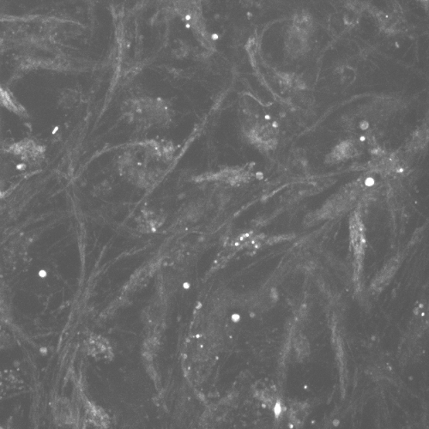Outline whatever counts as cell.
Segmentation results:
<instances>
[{"label":"cell","instance_id":"obj_1","mask_svg":"<svg viewBox=\"0 0 429 429\" xmlns=\"http://www.w3.org/2000/svg\"><path fill=\"white\" fill-rule=\"evenodd\" d=\"M175 155L173 146L165 141L148 139L132 143L119 156V171L132 185L152 188L164 178Z\"/></svg>","mask_w":429,"mask_h":429},{"label":"cell","instance_id":"obj_2","mask_svg":"<svg viewBox=\"0 0 429 429\" xmlns=\"http://www.w3.org/2000/svg\"><path fill=\"white\" fill-rule=\"evenodd\" d=\"M173 111L158 99H138L129 101L123 114L129 123L141 129L165 127L172 121Z\"/></svg>","mask_w":429,"mask_h":429},{"label":"cell","instance_id":"obj_3","mask_svg":"<svg viewBox=\"0 0 429 429\" xmlns=\"http://www.w3.org/2000/svg\"><path fill=\"white\" fill-rule=\"evenodd\" d=\"M5 151L28 164L37 165L45 158L46 148L32 138H25L6 146Z\"/></svg>","mask_w":429,"mask_h":429},{"label":"cell","instance_id":"obj_4","mask_svg":"<svg viewBox=\"0 0 429 429\" xmlns=\"http://www.w3.org/2000/svg\"><path fill=\"white\" fill-rule=\"evenodd\" d=\"M308 37L306 34L299 32L295 27H291L286 39V49L289 56L298 57L308 51Z\"/></svg>","mask_w":429,"mask_h":429},{"label":"cell","instance_id":"obj_5","mask_svg":"<svg viewBox=\"0 0 429 429\" xmlns=\"http://www.w3.org/2000/svg\"><path fill=\"white\" fill-rule=\"evenodd\" d=\"M0 106L19 117H26L28 115L25 108L16 100L11 92L3 88L1 85H0Z\"/></svg>","mask_w":429,"mask_h":429},{"label":"cell","instance_id":"obj_6","mask_svg":"<svg viewBox=\"0 0 429 429\" xmlns=\"http://www.w3.org/2000/svg\"><path fill=\"white\" fill-rule=\"evenodd\" d=\"M3 197H4V193H3L1 190H0V199H2Z\"/></svg>","mask_w":429,"mask_h":429}]
</instances>
